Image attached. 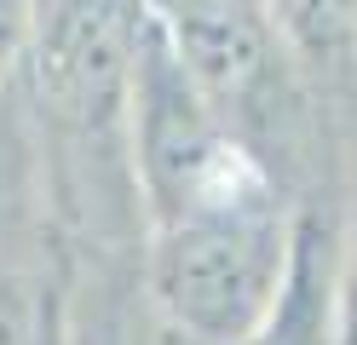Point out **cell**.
Here are the masks:
<instances>
[{"label": "cell", "instance_id": "cell-2", "mask_svg": "<svg viewBox=\"0 0 357 345\" xmlns=\"http://www.w3.org/2000/svg\"><path fill=\"white\" fill-rule=\"evenodd\" d=\"M144 23V0H58L35 46L47 104L75 121H109L132 86Z\"/></svg>", "mask_w": 357, "mask_h": 345}, {"label": "cell", "instance_id": "cell-3", "mask_svg": "<svg viewBox=\"0 0 357 345\" xmlns=\"http://www.w3.org/2000/svg\"><path fill=\"white\" fill-rule=\"evenodd\" d=\"M155 29L178 52L208 104H242L271 81V12L265 0H150Z\"/></svg>", "mask_w": 357, "mask_h": 345}, {"label": "cell", "instance_id": "cell-4", "mask_svg": "<svg viewBox=\"0 0 357 345\" xmlns=\"http://www.w3.org/2000/svg\"><path fill=\"white\" fill-rule=\"evenodd\" d=\"M265 12L282 17V29L305 40L317 58L346 52L357 35V0H265Z\"/></svg>", "mask_w": 357, "mask_h": 345}, {"label": "cell", "instance_id": "cell-1", "mask_svg": "<svg viewBox=\"0 0 357 345\" xmlns=\"http://www.w3.org/2000/svg\"><path fill=\"white\" fill-rule=\"evenodd\" d=\"M288 242L271 190L236 150L162 207L155 288L178 334L196 345H242L271 322L282 299Z\"/></svg>", "mask_w": 357, "mask_h": 345}, {"label": "cell", "instance_id": "cell-6", "mask_svg": "<svg viewBox=\"0 0 357 345\" xmlns=\"http://www.w3.org/2000/svg\"><path fill=\"white\" fill-rule=\"evenodd\" d=\"M162 345H196V339H190V334H167Z\"/></svg>", "mask_w": 357, "mask_h": 345}, {"label": "cell", "instance_id": "cell-5", "mask_svg": "<svg viewBox=\"0 0 357 345\" xmlns=\"http://www.w3.org/2000/svg\"><path fill=\"white\" fill-rule=\"evenodd\" d=\"M29 35H35V0H0V81L24 58Z\"/></svg>", "mask_w": 357, "mask_h": 345}]
</instances>
